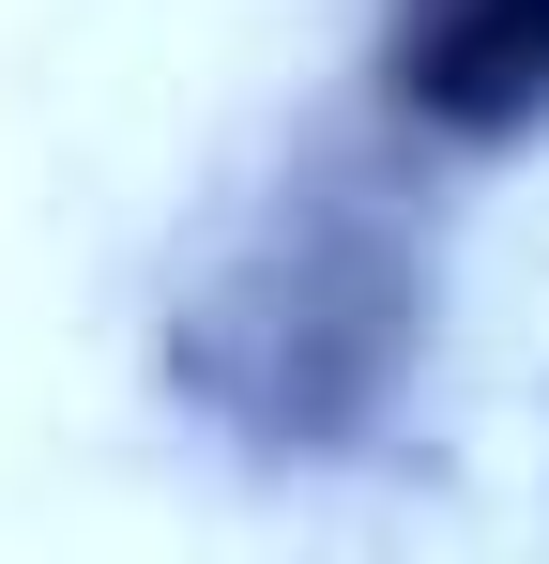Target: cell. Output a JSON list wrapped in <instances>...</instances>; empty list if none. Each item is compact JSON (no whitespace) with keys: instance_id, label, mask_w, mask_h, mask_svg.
<instances>
[{"instance_id":"7a4b0ae2","label":"cell","mask_w":549,"mask_h":564,"mask_svg":"<svg viewBox=\"0 0 549 564\" xmlns=\"http://www.w3.org/2000/svg\"><path fill=\"white\" fill-rule=\"evenodd\" d=\"M352 93L397 169H504L549 138V0H366Z\"/></svg>"},{"instance_id":"6da1fadb","label":"cell","mask_w":549,"mask_h":564,"mask_svg":"<svg viewBox=\"0 0 549 564\" xmlns=\"http://www.w3.org/2000/svg\"><path fill=\"white\" fill-rule=\"evenodd\" d=\"M169 367L229 443L336 458L412 367V245L366 198H290L198 260V290L169 305Z\"/></svg>"}]
</instances>
